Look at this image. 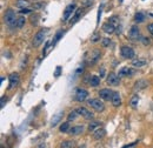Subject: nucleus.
I'll use <instances>...</instances> for the list:
<instances>
[{"label": "nucleus", "mask_w": 153, "mask_h": 148, "mask_svg": "<svg viewBox=\"0 0 153 148\" xmlns=\"http://www.w3.org/2000/svg\"><path fill=\"white\" fill-rule=\"evenodd\" d=\"M46 33H47V29H41V31H39V32L34 35L33 41H32V45H33L34 47L40 46V45L44 42V40H45V35H46Z\"/></svg>", "instance_id": "obj_2"}, {"label": "nucleus", "mask_w": 153, "mask_h": 148, "mask_svg": "<svg viewBox=\"0 0 153 148\" xmlns=\"http://www.w3.org/2000/svg\"><path fill=\"white\" fill-rule=\"evenodd\" d=\"M101 126V122L100 121H93L88 125V131L89 132H96L97 129H99Z\"/></svg>", "instance_id": "obj_19"}, {"label": "nucleus", "mask_w": 153, "mask_h": 148, "mask_svg": "<svg viewBox=\"0 0 153 148\" xmlns=\"http://www.w3.org/2000/svg\"><path fill=\"white\" fill-rule=\"evenodd\" d=\"M100 39H101V38H100V35H99V34H94L93 37L91 38V41H92V42H98Z\"/></svg>", "instance_id": "obj_34"}, {"label": "nucleus", "mask_w": 153, "mask_h": 148, "mask_svg": "<svg viewBox=\"0 0 153 148\" xmlns=\"http://www.w3.org/2000/svg\"><path fill=\"white\" fill-rule=\"evenodd\" d=\"M63 34H64V31L61 29V31H59V32H57V34L54 35V38H53V40H52V42H51V45L52 46H54L59 40H60V38L63 37Z\"/></svg>", "instance_id": "obj_27"}, {"label": "nucleus", "mask_w": 153, "mask_h": 148, "mask_svg": "<svg viewBox=\"0 0 153 148\" xmlns=\"http://www.w3.org/2000/svg\"><path fill=\"white\" fill-rule=\"evenodd\" d=\"M78 112L77 110H72L70 114H68V116H67V119H68V121H73V120H75L77 117H78Z\"/></svg>", "instance_id": "obj_30"}, {"label": "nucleus", "mask_w": 153, "mask_h": 148, "mask_svg": "<svg viewBox=\"0 0 153 148\" xmlns=\"http://www.w3.org/2000/svg\"><path fill=\"white\" fill-rule=\"evenodd\" d=\"M119 75L114 74V73H110L107 75V83L110 86H118L119 85Z\"/></svg>", "instance_id": "obj_11"}, {"label": "nucleus", "mask_w": 153, "mask_h": 148, "mask_svg": "<svg viewBox=\"0 0 153 148\" xmlns=\"http://www.w3.org/2000/svg\"><path fill=\"white\" fill-rule=\"evenodd\" d=\"M4 21H5V24L6 25H8V26H11V27H13V26H15V22H17V18H15V13H14V11L13 10H7L6 11V13H5V17H4Z\"/></svg>", "instance_id": "obj_1"}, {"label": "nucleus", "mask_w": 153, "mask_h": 148, "mask_svg": "<svg viewBox=\"0 0 153 148\" xmlns=\"http://www.w3.org/2000/svg\"><path fill=\"white\" fill-rule=\"evenodd\" d=\"M134 20H136V22H138V24L144 22V20H145V14H144L143 12H138V13L136 14V17H134Z\"/></svg>", "instance_id": "obj_28"}, {"label": "nucleus", "mask_w": 153, "mask_h": 148, "mask_svg": "<svg viewBox=\"0 0 153 148\" xmlns=\"http://www.w3.org/2000/svg\"><path fill=\"white\" fill-rule=\"evenodd\" d=\"M110 44H111V39H108V38H103V39H101V45H103V47H108Z\"/></svg>", "instance_id": "obj_32"}, {"label": "nucleus", "mask_w": 153, "mask_h": 148, "mask_svg": "<svg viewBox=\"0 0 153 148\" xmlns=\"http://www.w3.org/2000/svg\"><path fill=\"white\" fill-rule=\"evenodd\" d=\"M105 134H106V131H105V129H97V131L94 132L93 136H94L96 140H100V139H103V138L105 136Z\"/></svg>", "instance_id": "obj_24"}, {"label": "nucleus", "mask_w": 153, "mask_h": 148, "mask_svg": "<svg viewBox=\"0 0 153 148\" xmlns=\"http://www.w3.org/2000/svg\"><path fill=\"white\" fill-rule=\"evenodd\" d=\"M25 22H26V18L21 15V17H19V18H17L15 27H17V28H22V27H24V25H25Z\"/></svg>", "instance_id": "obj_25"}, {"label": "nucleus", "mask_w": 153, "mask_h": 148, "mask_svg": "<svg viewBox=\"0 0 153 148\" xmlns=\"http://www.w3.org/2000/svg\"><path fill=\"white\" fill-rule=\"evenodd\" d=\"M31 11H32V10H31V8H21L19 12H20V14H28V13H31Z\"/></svg>", "instance_id": "obj_35"}, {"label": "nucleus", "mask_w": 153, "mask_h": 148, "mask_svg": "<svg viewBox=\"0 0 153 148\" xmlns=\"http://www.w3.org/2000/svg\"><path fill=\"white\" fill-rule=\"evenodd\" d=\"M63 115H64V112H58L57 114H54L53 117H52V120H51V126L55 127L61 121V117H63Z\"/></svg>", "instance_id": "obj_14"}, {"label": "nucleus", "mask_w": 153, "mask_h": 148, "mask_svg": "<svg viewBox=\"0 0 153 148\" xmlns=\"http://www.w3.org/2000/svg\"><path fill=\"white\" fill-rule=\"evenodd\" d=\"M8 80H10V86H8V90H12V88H15L18 85H19V81H20V78H19V74L18 73H11V75L8 76Z\"/></svg>", "instance_id": "obj_6"}, {"label": "nucleus", "mask_w": 153, "mask_h": 148, "mask_svg": "<svg viewBox=\"0 0 153 148\" xmlns=\"http://www.w3.org/2000/svg\"><path fill=\"white\" fill-rule=\"evenodd\" d=\"M88 97V92L85 90V88H78L77 92H75V100L79 102H82L87 99Z\"/></svg>", "instance_id": "obj_7"}, {"label": "nucleus", "mask_w": 153, "mask_h": 148, "mask_svg": "<svg viewBox=\"0 0 153 148\" xmlns=\"http://www.w3.org/2000/svg\"><path fill=\"white\" fill-rule=\"evenodd\" d=\"M147 64V61L145 59H141V58H137V59H133L132 60V66L133 67H137V68H140L143 66H145Z\"/></svg>", "instance_id": "obj_17"}, {"label": "nucleus", "mask_w": 153, "mask_h": 148, "mask_svg": "<svg viewBox=\"0 0 153 148\" xmlns=\"http://www.w3.org/2000/svg\"><path fill=\"white\" fill-rule=\"evenodd\" d=\"M75 146V142L73 140H66V141H63V143L60 145V148H74Z\"/></svg>", "instance_id": "obj_20"}, {"label": "nucleus", "mask_w": 153, "mask_h": 148, "mask_svg": "<svg viewBox=\"0 0 153 148\" xmlns=\"http://www.w3.org/2000/svg\"><path fill=\"white\" fill-rule=\"evenodd\" d=\"M120 54L122 58H125V59H133L134 58V49L130 46H122L120 48Z\"/></svg>", "instance_id": "obj_5"}, {"label": "nucleus", "mask_w": 153, "mask_h": 148, "mask_svg": "<svg viewBox=\"0 0 153 148\" xmlns=\"http://www.w3.org/2000/svg\"><path fill=\"white\" fill-rule=\"evenodd\" d=\"M111 102L114 107H119L121 105V99H120V94L118 92H113V95H112V99H111Z\"/></svg>", "instance_id": "obj_16"}, {"label": "nucleus", "mask_w": 153, "mask_h": 148, "mask_svg": "<svg viewBox=\"0 0 153 148\" xmlns=\"http://www.w3.org/2000/svg\"><path fill=\"white\" fill-rule=\"evenodd\" d=\"M75 10V4H70L66 6V8L64 10V14H63V21H67L68 18L72 15V13Z\"/></svg>", "instance_id": "obj_9"}, {"label": "nucleus", "mask_w": 153, "mask_h": 148, "mask_svg": "<svg viewBox=\"0 0 153 148\" xmlns=\"http://www.w3.org/2000/svg\"><path fill=\"white\" fill-rule=\"evenodd\" d=\"M99 83H100V78H99V76H97V75H92V76H91V79H89V85H91L92 87H97V86H99Z\"/></svg>", "instance_id": "obj_21"}, {"label": "nucleus", "mask_w": 153, "mask_h": 148, "mask_svg": "<svg viewBox=\"0 0 153 148\" xmlns=\"http://www.w3.org/2000/svg\"><path fill=\"white\" fill-rule=\"evenodd\" d=\"M105 75V69L104 68H101V71H100V78H103Z\"/></svg>", "instance_id": "obj_40"}, {"label": "nucleus", "mask_w": 153, "mask_h": 148, "mask_svg": "<svg viewBox=\"0 0 153 148\" xmlns=\"http://www.w3.org/2000/svg\"><path fill=\"white\" fill-rule=\"evenodd\" d=\"M15 6L18 8H26L29 6V1H27V0H17V3H15Z\"/></svg>", "instance_id": "obj_22"}, {"label": "nucleus", "mask_w": 153, "mask_h": 148, "mask_svg": "<svg viewBox=\"0 0 153 148\" xmlns=\"http://www.w3.org/2000/svg\"><path fill=\"white\" fill-rule=\"evenodd\" d=\"M103 31L105 33H107V34H112V33L115 32V25L112 24L111 21H107V22H105L103 25Z\"/></svg>", "instance_id": "obj_12"}, {"label": "nucleus", "mask_w": 153, "mask_h": 148, "mask_svg": "<svg viewBox=\"0 0 153 148\" xmlns=\"http://www.w3.org/2000/svg\"><path fill=\"white\" fill-rule=\"evenodd\" d=\"M134 73H136V71L131 67H122V68H120L118 75H119V78H130Z\"/></svg>", "instance_id": "obj_8"}, {"label": "nucleus", "mask_w": 153, "mask_h": 148, "mask_svg": "<svg viewBox=\"0 0 153 148\" xmlns=\"http://www.w3.org/2000/svg\"><path fill=\"white\" fill-rule=\"evenodd\" d=\"M60 74H61V66H57V68H55V71H54V76H55V78H59Z\"/></svg>", "instance_id": "obj_33"}, {"label": "nucleus", "mask_w": 153, "mask_h": 148, "mask_svg": "<svg viewBox=\"0 0 153 148\" xmlns=\"http://www.w3.org/2000/svg\"><path fill=\"white\" fill-rule=\"evenodd\" d=\"M87 104H88L92 108H93L94 110H97V112H104V109H105L104 102L100 101L99 99H89V100L87 101Z\"/></svg>", "instance_id": "obj_3"}, {"label": "nucleus", "mask_w": 153, "mask_h": 148, "mask_svg": "<svg viewBox=\"0 0 153 148\" xmlns=\"http://www.w3.org/2000/svg\"><path fill=\"white\" fill-rule=\"evenodd\" d=\"M70 131V124L68 122H64V124H61L60 126V132L61 133H66Z\"/></svg>", "instance_id": "obj_31"}, {"label": "nucleus", "mask_w": 153, "mask_h": 148, "mask_svg": "<svg viewBox=\"0 0 153 148\" xmlns=\"http://www.w3.org/2000/svg\"><path fill=\"white\" fill-rule=\"evenodd\" d=\"M99 95L103 100H111L112 99V95H113V92L111 90H108V88H104V90H101L99 92Z\"/></svg>", "instance_id": "obj_13"}, {"label": "nucleus", "mask_w": 153, "mask_h": 148, "mask_svg": "<svg viewBox=\"0 0 153 148\" xmlns=\"http://www.w3.org/2000/svg\"><path fill=\"white\" fill-rule=\"evenodd\" d=\"M93 53H94V55L92 56V58H91V60H89L91 64H96V63L99 60V58H100V52H99V51H94Z\"/></svg>", "instance_id": "obj_29"}, {"label": "nucleus", "mask_w": 153, "mask_h": 148, "mask_svg": "<svg viewBox=\"0 0 153 148\" xmlns=\"http://www.w3.org/2000/svg\"><path fill=\"white\" fill-rule=\"evenodd\" d=\"M82 132H84V127L82 126H74V127L70 128L68 134H71V135H79Z\"/></svg>", "instance_id": "obj_18"}, {"label": "nucleus", "mask_w": 153, "mask_h": 148, "mask_svg": "<svg viewBox=\"0 0 153 148\" xmlns=\"http://www.w3.org/2000/svg\"><path fill=\"white\" fill-rule=\"evenodd\" d=\"M129 38L132 40V41H137V40H141V34H140V29L137 25H133L129 32Z\"/></svg>", "instance_id": "obj_4"}, {"label": "nucleus", "mask_w": 153, "mask_h": 148, "mask_svg": "<svg viewBox=\"0 0 153 148\" xmlns=\"http://www.w3.org/2000/svg\"><path fill=\"white\" fill-rule=\"evenodd\" d=\"M148 86V82L146 80H138L136 83H134V91H141V90H145V88Z\"/></svg>", "instance_id": "obj_15"}, {"label": "nucleus", "mask_w": 153, "mask_h": 148, "mask_svg": "<svg viewBox=\"0 0 153 148\" xmlns=\"http://www.w3.org/2000/svg\"><path fill=\"white\" fill-rule=\"evenodd\" d=\"M101 12H103V6H100V7H99V10H98V20H97V22H98V24L100 22V18H101Z\"/></svg>", "instance_id": "obj_36"}, {"label": "nucleus", "mask_w": 153, "mask_h": 148, "mask_svg": "<svg viewBox=\"0 0 153 148\" xmlns=\"http://www.w3.org/2000/svg\"><path fill=\"white\" fill-rule=\"evenodd\" d=\"M147 29H148V32L153 35V22H152V24H150V25L147 26Z\"/></svg>", "instance_id": "obj_37"}, {"label": "nucleus", "mask_w": 153, "mask_h": 148, "mask_svg": "<svg viewBox=\"0 0 153 148\" xmlns=\"http://www.w3.org/2000/svg\"><path fill=\"white\" fill-rule=\"evenodd\" d=\"M80 14H81V8H78V10H75V13H74V15L72 17V19H71V21H70V25H74L78 20H79V18H80Z\"/></svg>", "instance_id": "obj_23"}, {"label": "nucleus", "mask_w": 153, "mask_h": 148, "mask_svg": "<svg viewBox=\"0 0 153 148\" xmlns=\"http://www.w3.org/2000/svg\"><path fill=\"white\" fill-rule=\"evenodd\" d=\"M75 110L78 112L79 115H81L82 117H85V119H87V120L93 119V114H92V113H91L87 108H85V107H79V108H77Z\"/></svg>", "instance_id": "obj_10"}, {"label": "nucleus", "mask_w": 153, "mask_h": 148, "mask_svg": "<svg viewBox=\"0 0 153 148\" xmlns=\"http://www.w3.org/2000/svg\"><path fill=\"white\" fill-rule=\"evenodd\" d=\"M6 100H7V99H6L5 97H3V98H1V102H0V106H1V108H4V106H5V102H6Z\"/></svg>", "instance_id": "obj_39"}, {"label": "nucleus", "mask_w": 153, "mask_h": 148, "mask_svg": "<svg viewBox=\"0 0 153 148\" xmlns=\"http://www.w3.org/2000/svg\"><path fill=\"white\" fill-rule=\"evenodd\" d=\"M138 104H139V97L136 94V95L132 97V99H131V101H130V105H131V107H132L133 109H136V108L138 107Z\"/></svg>", "instance_id": "obj_26"}, {"label": "nucleus", "mask_w": 153, "mask_h": 148, "mask_svg": "<svg viewBox=\"0 0 153 148\" xmlns=\"http://www.w3.org/2000/svg\"><path fill=\"white\" fill-rule=\"evenodd\" d=\"M141 41H143V44L144 45H150V40H148V38H141Z\"/></svg>", "instance_id": "obj_38"}]
</instances>
